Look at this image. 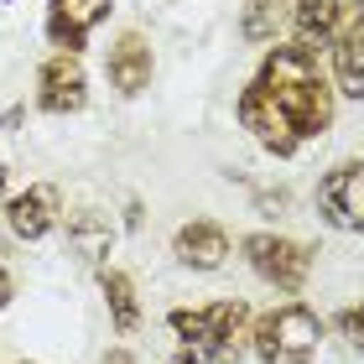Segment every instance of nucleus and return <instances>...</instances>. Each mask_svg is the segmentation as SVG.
Returning <instances> with one entry per match:
<instances>
[{"instance_id":"nucleus-14","label":"nucleus","mask_w":364,"mask_h":364,"mask_svg":"<svg viewBox=\"0 0 364 364\" xmlns=\"http://www.w3.org/2000/svg\"><path fill=\"white\" fill-rule=\"evenodd\" d=\"M68 245H73L84 260H94V266H99V260L109 255V245H114V229H109V219H105L99 208H78L73 219H68Z\"/></svg>"},{"instance_id":"nucleus-12","label":"nucleus","mask_w":364,"mask_h":364,"mask_svg":"<svg viewBox=\"0 0 364 364\" xmlns=\"http://www.w3.org/2000/svg\"><path fill=\"white\" fill-rule=\"evenodd\" d=\"M338 16H343V0H296L291 6V31H296V47H323L333 42L338 31Z\"/></svg>"},{"instance_id":"nucleus-4","label":"nucleus","mask_w":364,"mask_h":364,"mask_svg":"<svg viewBox=\"0 0 364 364\" xmlns=\"http://www.w3.org/2000/svg\"><path fill=\"white\" fill-rule=\"evenodd\" d=\"M245 260H250V271L266 281L276 291H302L307 276H312V250L302 240H287V235H245Z\"/></svg>"},{"instance_id":"nucleus-1","label":"nucleus","mask_w":364,"mask_h":364,"mask_svg":"<svg viewBox=\"0 0 364 364\" xmlns=\"http://www.w3.org/2000/svg\"><path fill=\"white\" fill-rule=\"evenodd\" d=\"M240 125L266 146L271 156H296L333 125V89L307 47H271L266 63L240 94Z\"/></svg>"},{"instance_id":"nucleus-17","label":"nucleus","mask_w":364,"mask_h":364,"mask_svg":"<svg viewBox=\"0 0 364 364\" xmlns=\"http://www.w3.org/2000/svg\"><path fill=\"white\" fill-rule=\"evenodd\" d=\"M11 296H16V281H11V271H6V266H0V312L11 307Z\"/></svg>"},{"instance_id":"nucleus-18","label":"nucleus","mask_w":364,"mask_h":364,"mask_svg":"<svg viewBox=\"0 0 364 364\" xmlns=\"http://www.w3.org/2000/svg\"><path fill=\"white\" fill-rule=\"evenodd\" d=\"M99 364H136V359H130V349H109V354L99 359Z\"/></svg>"},{"instance_id":"nucleus-8","label":"nucleus","mask_w":364,"mask_h":364,"mask_svg":"<svg viewBox=\"0 0 364 364\" xmlns=\"http://www.w3.org/2000/svg\"><path fill=\"white\" fill-rule=\"evenodd\" d=\"M58 219H63V198H58L53 182H31L26 193H16L11 203H6V224H11V235H16V240H31V245L53 235Z\"/></svg>"},{"instance_id":"nucleus-19","label":"nucleus","mask_w":364,"mask_h":364,"mask_svg":"<svg viewBox=\"0 0 364 364\" xmlns=\"http://www.w3.org/2000/svg\"><path fill=\"white\" fill-rule=\"evenodd\" d=\"M6 182H11V167H6V156H0V193H6Z\"/></svg>"},{"instance_id":"nucleus-9","label":"nucleus","mask_w":364,"mask_h":364,"mask_svg":"<svg viewBox=\"0 0 364 364\" xmlns=\"http://www.w3.org/2000/svg\"><path fill=\"white\" fill-rule=\"evenodd\" d=\"M333 78H338V94L364 99V0L343 6V16H338V31H333Z\"/></svg>"},{"instance_id":"nucleus-7","label":"nucleus","mask_w":364,"mask_h":364,"mask_svg":"<svg viewBox=\"0 0 364 364\" xmlns=\"http://www.w3.org/2000/svg\"><path fill=\"white\" fill-rule=\"evenodd\" d=\"M114 11V0H47V42L58 53L78 58L89 47V31Z\"/></svg>"},{"instance_id":"nucleus-16","label":"nucleus","mask_w":364,"mask_h":364,"mask_svg":"<svg viewBox=\"0 0 364 364\" xmlns=\"http://www.w3.org/2000/svg\"><path fill=\"white\" fill-rule=\"evenodd\" d=\"M338 333L349 338V349L364 354V302H354V307H343V312H338Z\"/></svg>"},{"instance_id":"nucleus-11","label":"nucleus","mask_w":364,"mask_h":364,"mask_svg":"<svg viewBox=\"0 0 364 364\" xmlns=\"http://www.w3.org/2000/svg\"><path fill=\"white\" fill-rule=\"evenodd\" d=\"M172 255L182 260L188 271H219L224 255H229V235L213 219H188L172 235Z\"/></svg>"},{"instance_id":"nucleus-10","label":"nucleus","mask_w":364,"mask_h":364,"mask_svg":"<svg viewBox=\"0 0 364 364\" xmlns=\"http://www.w3.org/2000/svg\"><path fill=\"white\" fill-rule=\"evenodd\" d=\"M151 68H156V58H151V42H146L141 31H125V37L109 47V58H105L109 84L120 89L125 99H136L146 84H151Z\"/></svg>"},{"instance_id":"nucleus-2","label":"nucleus","mask_w":364,"mask_h":364,"mask_svg":"<svg viewBox=\"0 0 364 364\" xmlns=\"http://www.w3.org/2000/svg\"><path fill=\"white\" fill-rule=\"evenodd\" d=\"M177 343V364H240L250 349V307L245 302H208V307H172L167 312Z\"/></svg>"},{"instance_id":"nucleus-13","label":"nucleus","mask_w":364,"mask_h":364,"mask_svg":"<svg viewBox=\"0 0 364 364\" xmlns=\"http://www.w3.org/2000/svg\"><path fill=\"white\" fill-rule=\"evenodd\" d=\"M99 291H105V302H109V318L120 333H136L141 328V302H136V281H130L125 271H114V266H99Z\"/></svg>"},{"instance_id":"nucleus-5","label":"nucleus","mask_w":364,"mask_h":364,"mask_svg":"<svg viewBox=\"0 0 364 364\" xmlns=\"http://www.w3.org/2000/svg\"><path fill=\"white\" fill-rule=\"evenodd\" d=\"M318 219L343 235H364V161H338L318 182Z\"/></svg>"},{"instance_id":"nucleus-20","label":"nucleus","mask_w":364,"mask_h":364,"mask_svg":"<svg viewBox=\"0 0 364 364\" xmlns=\"http://www.w3.org/2000/svg\"><path fill=\"white\" fill-rule=\"evenodd\" d=\"M16 364H37V359H16Z\"/></svg>"},{"instance_id":"nucleus-6","label":"nucleus","mask_w":364,"mask_h":364,"mask_svg":"<svg viewBox=\"0 0 364 364\" xmlns=\"http://www.w3.org/2000/svg\"><path fill=\"white\" fill-rule=\"evenodd\" d=\"M84 105H89L84 63L68 58V53H53L42 63V73H37V109H47V114H78Z\"/></svg>"},{"instance_id":"nucleus-15","label":"nucleus","mask_w":364,"mask_h":364,"mask_svg":"<svg viewBox=\"0 0 364 364\" xmlns=\"http://www.w3.org/2000/svg\"><path fill=\"white\" fill-rule=\"evenodd\" d=\"M287 0H245V16H240V31H245V42H276V31H281V11Z\"/></svg>"},{"instance_id":"nucleus-3","label":"nucleus","mask_w":364,"mask_h":364,"mask_svg":"<svg viewBox=\"0 0 364 364\" xmlns=\"http://www.w3.org/2000/svg\"><path fill=\"white\" fill-rule=\"evenodd\" d=\"M323 343V318L307 302H281L271 312H260V323L250 328V349L260 364H312Z\"/></svg>"}]
</instances>
